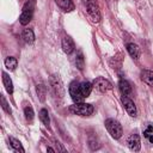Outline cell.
Wrapping results in <instances>:
<instances>
[{
    "mask_svg": "<svg viewBox=\"0 0 153 153\" xmlns=\"http://www.w3.org/2000/svg\"><path fill=\"white\" fill-rule=\"evenodd\" d=\"M105 128L106 130L109 131V134L114 137V139H120L123 134V129H122V126L120 124V122H117L116 120L114 118H108L105 121Z\"/></svg>",
    "mask_w": 153,
    "mask_h": 153,
    "instance_id": "3",
    "label": "cell"
},
{
    "mask_svg": "<svg viewBox=\"0 0 153 153\" xmlns=\"http://www.w3.org/2000/svg\"><path fill=\"white\" fill-rule=\"evenodd\" d=\"M92 85H93V87H94L97 91H99V92H102V93L108 92L109 90L112 88L111 82H110L109 80H106L105 78H103V76H98V78H96V79L93 80Z\"/></svg>",
    "mask_w": 153,
    "mask_h": 153,
    "instance_id": "6",
    "label": "cell"
},
{
    "mask_svg": "<svg viewBox=\"0 0 153 153\" xmlns=\"http://www.w3.org/2000/svg\"><path fill=\"white\" fill-rule=\"evenodd\" d=\"M55 2L65 12H72L74 10V4L72 2V0H55Z\"/></svg>",
    "mask_w": 153,
    "mask_h": 153,
    "instance_id": "14",
    "label": "cell"
},
{
    "mask_svg": "<svg viewBox=\"0 0 153 153\" xmlns=\"http://www.w3.org/2000/svg\"><path fill=\"white\" fill-rule=\"evenodd\" d=\"M23 38H24V41L26 43H29V44L32 43L35 41V33H33V31L31 29H25L23 31Z\"/></svg>",
    "mask_w": 153,
    "mask_h": 153,
    "instance_id": "19",
    "label": "cell"
},
{
    "mask_svg": "<svg viewBox=\"0 0 153 153\" xmlns=\"http://www.w3.org/2000/svg\"><path fill=\"white\" fill-rule=\"evenodd\" d=\"M121 102H122L123 108H124L126 111L128 112V115H130L131 117H135V116H136V106H135L134 102H133L129 97H127V96H122Z\"/></svg>",
    "mask_w": 153,
    "mask_h": 153,
    "instance_id": "8",
    "label": "cell"
},
{
    "mask_svg": "<svg viewBox=\"0 0 153 153\" xmlns=\"http://www.w3.org/2000/svg\"><path fill=\"white\" fill-rule=\"evenodd\" d=\"M33 115L35 114H33V110H32L31 106H25L24 108V116H25V118H26L27 122H32Z\"/></svg>",
    "mask_w": 153,
    "mask_h": 153,
    "instance_id": "23",
    "label": "cell"
},
{
    "mask_svg": "<svg viewBox=\"0 0 153 153\" xmlns=\"http://www.w3.org/2000/svg\"><path fill=\"white\" fill-rule=\"evenodd\" d=\"M127 145L129 147L130 151L133 152H139L141 148V141H140V136L137 134H130L129 137L127 139Z\"/></svg>",
    "mask_w": 153,
    "mask_h": 153,
    "instance_id": "9",
    "label": "cell"
},
{
    "mask_svg": "<svg viewBox=\"0 0 153 153\" xmlns=\"http://www.w3.org/2000/svg\"><path fill=\"white\" fill-rule=\"evenodd\" d=\"M33 10H35V0H29L27 2H25L22 10V14L19 17V22L22 25H26L31 22L33 16Z\"/></svg>",
    "mask_w": 153,
    "mask_h": 153,
    "instance_id": "2",
    "label": "cell"
},
{
    "mask_svg": "<svg viewBox=\"0 0 153 153\" xmlns=\"http://www.w3.org/2000/svg\"><path fill=\"white\" fill-rule=\"evenodd\" d=\"M80 87H81L82 96L86 98V97H88V96L91 94V91H92V88H93V85H92L91 82H88V81H84V82L80 84Z\"/></svg>",
    "mask_w": 153,
    "mask_h": 153,
    "instance_id": "17",
    "label": "cell"
},
{
    "mask_svg": "<svg viewBox=\"0 0 153 153\" xmlns=\"http://www.w3.org/2000/svg\"><path fill=\"white\" fill-rule=\"evenodd\" d=\"M36 91H37V94L39 97V100L41 102H44L45 99V94H47V87L43 85V84H39L36 86Z\"/></svg>",
    "mask_w": 153,
    "mask_h": 153,
    "instance_id": "21",
    "label": "cell"
},
{
    "mask_svg": "<svg viewBox=\"0 0 153 153\" xmlns=\"http://www.w3.org/2000/svg\"><path fill=\"white\" fill-rule=\"evenodd\" d=\"M1 108H2L7 114H11V112H12V110H11V108H10L8 103L6 102V99H5L4 96H1Z\"/></svg>",
    "mask_w": 153,
    "mask_h": 153,
    "instance_id": "24",
    "label": "cell"
},
{
    "mask_svg": "<svg viewBox=\"0 0 153 153\" xmlns=\"http://www.w3.org/2000/svg\"><path fill=\"white\" fill-rule=\"evenodd\" d=\"M2 82H4V86H5L6 91L8 93H13V84H12V80H11V78L8 76L7 73H2Z\"/></svg>",
    "mask_w": 153,
    "mask_h": 153,
    "instance_id": "15",
    "label": "cell"
},
{
    "mask_svg": "<svg viewBox=\"0 0 153 153\" xmlns=\"http://www.w3.org/2000/svg\"><path fill=\"white\" fill-rule=\"evenodd\" d=\"M82 4L85 6H88V5H93V4H97V0H81Z\"/></svg>",
    "mask_w": 153,
    "mask_h": 153,
    "instance_id": "25",
    "label": "cell"
},
{
    "mask_svg": "<svg viewBox=\"0 0 153 153\" xmlns=\"http://www.w3.org/2000/svg\"><path fill=\"white\" fill-rule=\"evenodd\" d=\"M17 66H18V60H17L16 57H13V56H8V57L5 59V67H6L7 69H10V71H14V69L17 68Z\"/></svg>",
    "mask_w": 153,
    "mask_h": 153,
    "instance_id": "16",
    "label": "cell"
},
{
    "mask_svg": "<svg viewBox=\"0 0 153 153\" xmlns=\"http://www.w3.org/2000/svg\"><path fill=\"white\" fill-rule=\"evenodd\" d=\"M118 88H120V92L122 93V96H130L131 94V86L130 84L124 80V79H121L120 82H118Z\"/></svg>",
    "mask_w": 153,
    "mask_h": 153,
    "instance_id": "12",
    "label": "cell"
},
{
    "mask_svg": "<svg viewBox=\"0 0 153 153\" xmlns=\"http://www.w3.org/2000/svg\"><path fill=\"white\" fill-rule=\"evenodd\" d=\"M74 48H75L74 41H73L69 36L63 37V39H62V50H63L66 54H72V53L74 51Z\"/></svg>",
    "mask_w": 153,
    "mask_h": 153,
    "instance_id": "10",
    "label": "cell"
},
{
    "mask_svg": "<svg viewBox=\"0 0 153 153\" xmlns=\"http://www.w3.org/2000/svg\"><path fill=\"white\" fill-rule=\"evenodd\" d=\"M86 12H87V16L91 19V22H93V23H99L100 22L102 16H100V11H99L98 4H93V5L86 6Z\"/></svg>",
    "mask_w": 153,
    "mask_h": 153,
    "instance_id": "7",
    "label": "cell"
},
{
    "mask_svg": "<svg viewBox=\"0 0 153 153\" xmlns=\"http://www.w3.org/2000/svg\"><path fill=\"white\" fill-rule=\"evenodd\" d=\"M74 62H75V66L78 67V69H80V71L84 69V56H82V53L81 51H78L76 53Z\"/></svg>",
    "mask_w": 153,
    "mask_h": 153,
    "instance_id": "22",
    "label": "cell"
},
{
    "mask_svg": "<svg viewBox=\"0 0 153 153\" xmlns=\"http://www.w3.org/2000/svg\"><path fill=\"white\" fill-rule=\"evenodd\" d=\"M49 81H50V87H51L53 93L56 97L62 98L65 96V87H63V84H62L60 76L56 75V74H54V75L50 76V80Z\"/></svg>",
    "mask_w": 153,
    "mask_h": 153,
    "instance_id": "4",
    "label": "cell"
},
{
    "mask_svg": "<svg viewBox=\"0 0 153 153\" xmlns=\"http://www.w3.org/2000/svg\"><path fill=\"white\" fill-rule=\"evenodd\" d=\"M39 120L42 121V123L45 126V127H49V123H50V118H49V112L47 109H41L39 110Z\"/></svg>",
    "mask_w": 153,
    "mask_h": 153,
    "instance_id": "18",
    "label": "cell"
},
{
    "mask_svg": "<svg viewBox=\"0 0 153 153\" xmlns=\"http://www.w3.org/2000/svg\"><path fill=\"white\" fill-rule=\"evenodd\" d=\"M68 91H69V94H71V98L74 100V103H80L84 100V96H82V92H81V87H80V84L78 81H72L69 84V87H68Z\"/></svg>",
    "mask_w": 153,
    "mask_h": 153,
    "instance_id": "5",
    "label": "cell"
},
{
    "mask_svg": "<svg viewBox=\"0 0 153 153\" xmlns=\"http://www.w3.org/2000/svg\"><path fill=\"white\" fill-rule=\"evenodd\" d=\"M69 111L74 115H78V116H90L93 114L94 111V108L93 105L91 104H87V103H75L73 105L69 106Z\"/></svg>",
    "mask_w": 153,
    "mask_h": 153,
    "instance_id": "1",
    "label": "cell"
},
{
    "mask_svg": "<svg viewBox=\"0 0 153 153\" xmlns=\"http://www.w3.org/2000/svg\"><path fill=\"white\" fill-rule=\"evenodd\" d=\"M47 151H49V152H55V151H54L51 147H48V148H47Z\"/></svg>",
    "mask_w": 153,
    "mask_h": 153,
    "instance_id": "26",
    "label": "cell"
},
{
    "mask_svg": "<svg viewBox=\"0 0 153 153\" xmlns=\"http://www.w3.org/2000/svg\"><path fill=\"white\" fill-rule=\"evenodd\" d=\"M140 76H141V80H142L145 84H147L148 86L153 87V72H152V71L143 69V71H141Z\"/></svg>",
    "mask_w": 153,
    "mask_h": 153,
    "instance_id": "13",
    "label": "cell"
},
{
    "mask_svg": "<svg viewBox=\"0 0 153 153\" xmlns=\"http://www.w3.org/2000/svg\"><path fill=\"white\" fill-rule=\"evenodd\" d=\"M10 145H11V147L14 149V151H17V152H20V153H24V148H23V146H22V143L19 142V140H17V139H14V137H10Z\"/></svg>",
    "mask_w": 153,
    "mask_h": 153,
    "instance_id": "20",
    "label": "cell"
},
{
    "mask_svg": "<svg viewBox=\"0 0 153 153\" xmlns=\"http://www.w3.org/2000/svg\"><path fill=\"white\" fill-rule=\"evenodd\" d=\"M127 50L129 53V55L131 56L133 60H139L140 59V55H141V51H140V48L137 44L135 43H128L127 44Z\"/></svg>",
    "mask_w": 153,
    "mask_h": 153,
    "instance_id": "11",
    "label": "cell"
}]
</instances>
